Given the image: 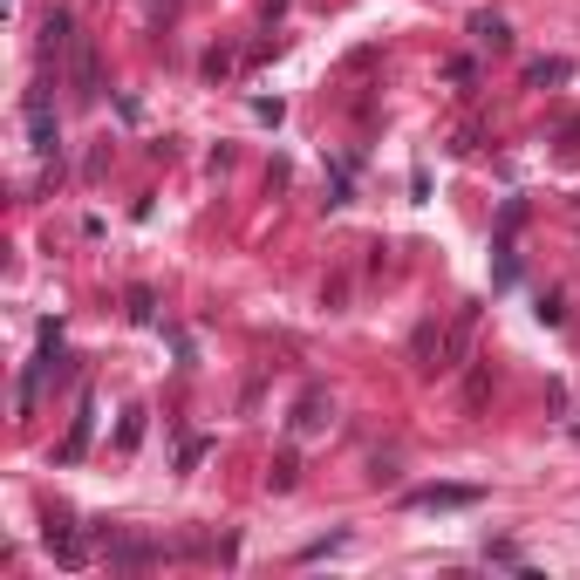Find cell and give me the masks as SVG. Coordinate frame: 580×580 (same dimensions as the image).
Segmentation results:
<instances>
[{
    "label": "cell",
    "instance_id": "8992f818",
    "mask_svg": "<svg viewBox=\"0 0 580 580\" xmlns=\"http://www.w3.org/2000/svg\"><path fill=\"white\" fill-rule=\"evenodd\" d=\"M574 76V62H560V55H553V62H533V69H526V82H533V89H546V82H567Z\"/></svg>",
    "mask_w": 580,
    "mask_h": 580
},
{
    "label": "cell",
    "instance_id": "7a4b0ae2",
    "mask_svg": "<svg viewBox=\"0 0 580 580\" xmlns=\"http://www.w3.org/2000/svg\"><path fill=\"white\" fill-rule=\"evenodd\" d=\"M485 499V485H417L410 492V512H464V505H478Z\"/></svg>",
    "mask_w": 580,
    "mask_h": 580
},
{
    "label": "cell",
    "instance_id": "277c9868",
    "mask_svg": "<svg viewBox=\"0 0 580 580\" xmlns=\"http://www.w3.org/2000/svg\"><path fill=\"white\" fill-rule=\"evenodd\" d=\"M69 41H76V14H69V7H48V21H41V55H69Z\"/></svg>",
    "mask_w": 580,
    "mask_h": 580
},
{
    "label": "cell",
    "instance_id": "6da1fadb",
    "mask_svg": "<svg viewBox=\"0 0 580 580\" xmlns=\"http://www.w3.org/2000/svg\"><path fill=\"white\" fill-rule=\"evenodd\" d=\"M69 89H76V103H96L103 96V69H96V41L89 35L69 41Z\"/></svg>",
    "mask_w": 580,
    "mask_h": 580
},
{
    "label": "cell",
    "instance_id": "5b68a950",
    "mask_svg": "<svg viewBox=\"0 0 580 580\" xmlns=\"http://www.w3.org/2000/svg\"><path fill=\"white\" fill-rule=\"evenodd\" d=\"M471 41L478 48H512V28H505L499 14H471Z\"/></svg>",
    "mask_w": 580,
    "mask_h": 580
},
{
    "label": "cell",
    "instance_id": "52a82bcc",
    "mask_svg": "<svg viewBox=\"0 0 580 580\" xmlns=\"http://www.w3.org/2000/svg\"><path fill=\"white\" fill-rule=\"evenodd\" d=\"M321 410H328V403H321V396H301V417H294V430H301V437H308V430H321V424H328V417H321Z\"/></svg>",
    "mask_w": 580,
    "mask_h": 580
},
{
    "label": "cell",
    "instance_id": "3957f363",
    "mask_svg": "<svg viewBox=\"0 0 580 580\" xmlns=\"http://www.w3.org/2000/svg\"><path fill=\"white\" fill-rule=\"evenodd\" d=\"M28 130H35V151H41V157L62 151V137H55V110H48V96H41V89L28 96Z\"/></svg>",
    "mask_w": 580,
    "mask_h": 580
},
{
    "label": "cell",
    "instance_id": "ba28073f",
    "mask_svg": "<svg viewBox=\"0 0 580 580\" xmlns=\"http://www.w3.org/2000/svg\"><path fill=\"white\" fill-rule=\"evenodd\" d=\"M151 314H157L151 294H144V287H130V321H151Z\"/></svg>",
    "mask_w": 580,
    "mask_h": 580
}]
</instances>
